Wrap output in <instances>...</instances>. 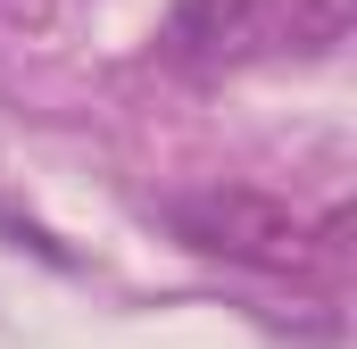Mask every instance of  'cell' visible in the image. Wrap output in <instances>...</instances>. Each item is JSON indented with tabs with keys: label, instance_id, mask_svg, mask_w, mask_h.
Listing matches in <instances>:
<instances>
[{
	"label": "cell",
	"instance_id": "cell-3",
	"mask_svg": "<svg viewBox=\"0 0 357 349\" xmlns=\"http://www.w3.org/2000/svg\"><path fill=\"white\" fill-rule=\"evenodd\" d=\"M357 0H291V42L299 50H333L341 34H349Z\"/></svg>",
	"mask_w": 357,
	"mask_h": 349
},
{
	"label": "cell",
	"instance_id": "cell-2",
	"mask_svg": "<svg viewBox=\"0 0 357 349\" xmlns=\"http://www.w3.org/2000/svg\"><path fill=\"white\" fill-rule=\"evenodd\" d=\"M258 42V0H175L167 17V50L208 67V59H241Z\"/></svg>",
	"mask_w": 357,
	"mask_h": 349
},
{
	"label": "cell",
	"instance_id": "cell-1",
	"mask_svg": "<svg viewBox=\"0 0 357 349\" xmlns=\"http://www.w3.org/2000/svg\"><path fill=\"white\" fill-rule=\"evenodd\" d=\"M175 233L191 250H208V258H233V266H266V274H291V266H307L316 250H333V233H341V216L316 233L291 200H274V191H250V183H208V191H183L175 208Z\"/></svg>",
	"mask_w": 357,
	"mask_h": 349
}]
</instances>
